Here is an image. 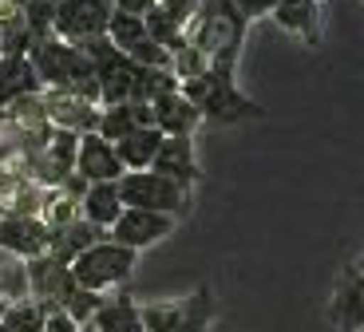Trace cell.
I'll use <instances>...</instances> for the list:
<instances>
[{
    "mask_svg": "<svg viewBox=\"0 0 364 332\" xmlns=\"http://www.w3.org/2000/svg\"><path fill=\"white\" fill-rule=\"evenodd\" d=\"M242 40H246V20L230 0H202L194 20L186 24V44H194L210 68L222 72H234Z\"/></svg>",
    "mask_w": 364,
    "mask_h": 332,
    "instance_id": "cell-1",
    "label": "cell"
},
{
    "mask_svg": "<svg viewBox=\"0 0 364 332\" xmlns=\"http://www.w3.org/2000/svg\"><path fill=\"white\" fill-rule=\"evenodd\" d=\"M32 72H36L40 83H48L52 91L60 95H72V99H83V103H100V83H95V68L91 60L80 52L75 44H64V40H40L28 55Z\"/></svg>",
    "mask_w": 364,
    "mask_h": 332,
    "instance_id": "cell-2",
    "label": "cell"
},
{
    "mask_svg": "<svg viewBox=\"0 0 364 332\" xmlns=\"http://www.w3.org/2000/svg\"><path fill=\"white\" fill-rule=\"evenodd\" d=\"M178 91L194 103L202 119H218V123H237V119H250V115H262L250 95H242L234 72H222V68H206L202 75L178 83Z\"/></svg>",
    "mask_w": 364,
    "mask_h": 332,
    "instance_id": "cell-3",
    "label": "cell"
},
{
    "mask_svg": "<svg viewBox=\"0 0 364 332\" xmlns=\"http://www.w3.org/2000/svg\"><path fill=\"white\" fill-rule=\"evenodd\" d=\"M119 198L131 210H155V214H166L174 222L191 210V190H182L178 182L163 178L155 171H127L119 178Z\"/></svg>",
    "mask_w": 364,
    "mask_h": 332,
    "instance_id": "cell-4",
    "label": "cell"
},
{
    "mask_svg": "<svg viewBox=\"0 0 364 332\" xmlns=\"http://www.w3.org/2000/svg\"><path fill=\"white\" fill-rule=\"evenodd\" d=\"M135 257H139L135 250H123V245H115L111 237H103V242H95L91 250H83L68 269H72V277H75L80 289L103 293V289H115V285H123V281L131 277Z\"/></svg>",
    "mask_w": 364,
    "mask_h": 332,
    "instance_id": "cell-5",
    "label": "cell"
},
{
    "mask_svg": "<svg viewBox=\"0 0 364 332\" xmlns=\"http://www.w3.org/2000/svg\"><path fill=\"white\" fill-rule=\"evenodd\" d=\"M146 332H206L218 316V305L210 289L202 285L198 293L182 296V301H155V305H139Z\"/></svg>",
    "mask_w": 364,
    "mask_h": 332,
    "instance_id": "cell-6",
    "label": "cell"
},
{
    "mask_svg": "<svg viewBox=\"0 0 364 332\" xmlns=\"http://www.w3.org/2000/svg\"><path fill=\"white\" fill-rule=\"evenodd\" d=\"M115 12L111 0H55L52 12V36L64 44H87L107 36V20Z\"/></svg>",
    "mask_w": 364,
    "mask_h": 332,
    "instance_id": "cell-7",
    "label": "cell"
},
{
    "mask_svg": "<svg viewBox=\"0 0 364 332\" xmlns=\"http://www.w3.org/2000/svg\"><path fill=\"white\" fill-rule=\"evenodd\" d=\"M107 40L115 52H123L131 63L139 68H166L171 72V55L146 36V24L143 16H131V12H111L107 20Z\"/></svg>",
    "mask_w": 364,
    "mask_h": 332,
    "instance_id": "cell-8",
    "label": "cell"
},
{
    "mask_svg": "<svg viewBox=\"0 0 364 332\" xmlns=\"http://www.w3.org/2000/svg\"><path fill=\"white\" fill-rule=\"evenodd\" d=\"M174 218H166V214H155V210H131V206H123V214L115 218V225L107 230V237L115 245H123V250H146V245H155V242H163V237H171V230H174Z\"/></svg>",
    "mask_w": 364,
    "mask_h": 332,
    "instance_id": "cell-9",
    "label": "cell"
},
{
    "mask_svg": "<svg viewBox=\"0 0 364 332\" xmlns=\"http://www.w3.org/2000/svg\"><path fill=\"white\" fill-rule=\"evenodd\" d=\"M75 277L68 265H60V261H52L44 253V257L28 261V301H36V305H44L48 313H55V309L68 305V296L75 293Z\"/></svg>",
    "mask_w": 364,
    "mask_h": 332,
    "instance_id": "cell-10",
    "label": "cell"
},
{
    "mask_svg": "<svg viewBox=\"0 0 364 332\" xmlns=\"http://www.w3.org/2000/svg\"><path fill=\"white\" fill-rule=\"evenodd\" d=\"M328 321L337 332H364V273L345 265L328 296Z\"/></svg>",
    "mask_w": 364,
    "mask_h": 332,
    "instance_id": "cell-11",
    "label": "cell"
},
{
    "mask_svg": "<svg viewBox=\"0 0 364 332\" xmlns=\"http://www.w3.org/2000/svg\"><path fill=\"white\" fill-rule=\"evenodd\" d=\"M72 174L83 178L87 186H95V182H119L127 171H123L115 146L91 131V135H80V143H75V171Z\"/></svg>",
    "mask_w": 364,
    "mask_h": 332,
    "instance_id": "cell-12",
    "label": "cell"
},
{
    "mask_svg": "<svg viewBox=\"0 0 364 332\" xmlns=\"http://www.w3.org/2000/svg\"><path fill=\"white\" fill-rule=\"evenodd\" d=\"M151 171L163 174V178L178 182L182 190H191L198 182V159H194V139L191 135H163V146H159Z\"/></svg>",
    "mask_w": 364,
    "mask_h": 332,
    "instance_id": "cell-13",
    "label": "cell"
},
{
    "mask_svg": "<svg viewBox=\"0 0 364 332\" xmlns=\"http://www.w3.org/2000/svg\"><path fill=\"white\" fill-rule=\"evenodd\" d=\"M269 16L282 32L297 36L301 44L321 48V0H277Z\"/></svg>",
    "mask_w": 364,
    "mask_h": 332,
    "instance_id": "cell-14",
    "label": "cell"
},
{
    "mask_svg": "<svg viewBox=\"0 0 364 332\" xmlns=\"http://www.w3.org/2000/svg\"><path fill=\"white\" fill-rule=\"evenodd\" d=\"M48 225L40 222V218H4L0 222V250L12 253V257H28L36 261L48 253Z\"/></svg>",
    "mask_w": 364,
    "mask_h": 332,
    "instance_id": "cell-15",
    "label": "cell"
},
{
    "mask_svg": "<svg viewBox=\"0 0 364 332\" xmlns=\"http://www.w3.org/2000/svg\"><path fill=\"white\" fill-rule=\"evenodd\" d=\"M151 115H155V127L163 131V135H194V127L202 123V115L194 111V103L182 95L178 87L151 99Z\"/></svg>",
    "mask_w": 364,
    "mask_h": 332,
    "instance_id": "cell-16",
    "label": "cell"
},
{
    "mask_svg": "<svg viewBox=\"0 0 364 332\" xmlns=\"http://www.w3.org/2000/svg\"><path fill=\"white\" fill-rule=\"evenodd\" d=\"M103 237H107V230H95L91 222L75 218V222L52 230V237H48V257L60 261V265H72V261L80 257L83 250H91V245L103 242Z\"/></svg>",
    "mask_w": 364,
    "mask_h": 332,
    "instance_id": "cell-17",
    "label": "cell"
},
{
    "mask_svg": "<svg viewBox=\"0 0 364 332\" xmlns=\"http://www.w3.org/2000/svg\"><path fill=\"white\" fill-rule=\"evenodd\" d=\"M139 127H155V115H151V103H115V107L100 111V123H95V135L107 139L111 146L123 135L139 131Z\"/></svg>",
    "mask_w": 364,
    "mask_h": 332,
    "instance_id": "cell-18",
    "label": "cell"
},
{
    "mask_svg": "<svg viewBox=\"0 0 364 332\" xmlns=\"http://www.w3.org/2000/svg\"><path fill=\"white\" fill-rule=\"evenodd\" d=\"M119 214H123L119 182H95V186L83 190V198H80V218L83 222H91L95 230H111Z\"/></svg>",
    "mask_w": 364,
    "mask_h": 332,
    "instance_id": "cell-19",
    "label": "cell"
},
{
    "mask_svg": "<svg viewBox=\"0 0 364 332\" xmlns=\"http://www.w3.org/2000/svg\"><path fill=\"white\" fill-rule=\"evenodd\" d=\"M159 146H163V131H159V127H139V131L119 139L115 154H119V162H123V171H151Z\"/></svg>",
    "mask_w": 364,
    "mask_h": 332,
    "instance_id": "cell-20",
    "label": "cell"
},
{
    "mask_svg": "<svg viewBox=\"0 0 364 332\" xmlns=\"http://www.w3.org/2000/svg\"><path fill=\"white\" fill-rule=\"evenodd\" d=\"M36 87H40V80L32 72L28 55H0V107L20 103V99L32 95Z\"/></svg>",
    "mask_w": 364,
    "mask_h": 332,
    "instance_id": "cell-21",
    "label": "cell"
},
{
    "mask_svg": "<svg viewBox=\"0 0 364 332\" xmlns=\"http://www.w3.org/2000/svg\"><path fill=\"white\" fill-rule=\"evenodd\" d=\"M91 328L95 332H146L143 316H139V305L131 296H103V305L91 316Z\"/></svg>",
    "mask_w": 364,
    "mask_h": 332,
    "instance_id": "cell-22",
    "label": "cell"
},
{
    "mask_svg": "<svg viewBox=\"0 0 364 332\" xmlns=\"http://www.w3.org/2000/svg\"><path fill=\"white\" fill-rule=\"evenodd\" d=\"M48 119H55L60 131L91 135L95 123H100V111L91 107V103H83V99H72V95H60V91H55V95L48 99Z\"/></svg>",
    "mask_w": 364,
    "mask_h": 332,
    "instance_id": "cell-23",
    "label": "cell"
},
{
    "mask_svg": "<svg viewBox=\"0 0 364 332\" xmlns=\"http://www.w3.org/2000/svg\"><path fill=\"white\" fill-rule=\"evenodd\" d=\"M143 24H146V36L155 40V44L163 48L166 55H171V52H178V48L186 44V24H182V20H174L171 12H163L159 4H155L151 12H146V16H143Z\"/></svg>",
    "mask_w": 364,
    "mask_h": 332,
    "instance_id": "cell-24",
    "label": "cell"
},
{
    "mask_svg": "<svg viewBox=\"0 0 364 332\" xmlns=\"http://www.w3.org/2000/svg\"><path fill=\"white\" fill-rule=\"evenodd\" d=\"M48 309L36 305V301H16V305H4V316H0V328L4 332H40L44 328Z\"/></svg>",
    "mask_w": 364,
    "mask_h": 332,
    "instance_id": "cell-25",
    "label": "cell"
},
{
    "mask_svg": "<svg viewBox=\"0 0 364 332\" xmlns=\"http://www.w3.org/2000/svg\"><path fill=\"white\" fill-rule=\"evenodd\" d=\"M100 305H103V296H100V293H87V289H75V293L68 296L64 313L72 316V321L80 324V328H83V324H87L91 316H95V309H100Z\"/></svg>",
    "mask_w": 364,
    "mask_h": 332,
    "instance_id": "cell-26",
    "label": "cell"
},
{
    "mask_svg": "<svg viewBox=\"0 0 364 332\" xmlns=\"http://www.w3.org/2000/svg\"><path fill=\"white\" fill-rule=\"evenodd\" d=\"M198 4H202V0H159V9L171 12V16H174V20H182V24H191V20H194Z\"/></svg>",
    "mask_w": 364,
    "mask_h": 332,
    "instance_id": "cell-27",
    "label": "cell"
},
{
    "mask_svg": "<svg viewBox=\"0 0 364 332\" xmlns=\"http://www.w3.org/2000/svg\"><path fill=\"white\" fill-rule=\"evenodd\" d=\"M230 4H234L237 12H242V20H257V16H265V12H273V4H277V0H230Z\"/></svg>",
    "mask_w": 364,
    "mask_h": 332,
    "instance_id": "cell-28",
    "label": "cell"
},
{
    "mask_svg": "<svg viewBox=\"0 0 364 332\" xmlns=\"http://www.w3.org/2000/svg\"><path fill=\"white\" fill-rule=\"evenodd\" d=\"M40 332H80V324H75L64 309H55V313L44 316V328H40Z\"/></svg>",
    "mask_w": 364,
    "mask_h": 332,
    "instance_id": "cell-29",
    "label": "cell"
},
{
    "mask_svg": "<svg viewBox=\"0 0 364 332\" xmlns=\"http://www.w3.org/2000/svg\"><path fill=\"white\" fill-rule=\"evenodd\" d=\"M115 12H131V16H146V12L155 9L159 0H111Z\"/></svg>",
    "mask_w": 364,
    "mask_h": 332,
    "instance_id": "cell-30",
    "label": "cell"
},
{
    "mask_svg": "<svg viewBox=\"0 0 364 332\" xmlns=\"http://www.w3.org/2000/svg\"><path fill=\"white\" fill-rule=\"evenodd\" d=\"M356 269H360V273H364V253H360V261H356Z\"/></svg>",
    "mask_w": 364,
    "mask_h": 332,
    "instance_id": "cell-31",
    "label": "cell"
},
{
    "mask_svg": "<svg viewBox=\"0 0 364 332\" xmlns=\"http://www.w3.org/2000/svg\"><path fill=\"white\" fill-rule=\"evenodd\" d=\"M80 332H95V328H91V324H83V328H80Z\"/></svg>",
    "mask_w": 364,
    "mask_h": 332,
    "instance_id": "cell-32",
    "label": "cell"
},
{
    "mask_svg": "<svg viewBox=\"0 0 364 332\" xmlns=\"http://www.w3.org/2000/svg\"><path fill=\"white\" fill-rule=\"evenodd\" d=\"M0 305H4V285H0Z\"/></svg>",
    "mask_w": 364,
    "mask_h": 332,
    "instance_id": "cell-33",
    "label": "cell"
},
{
    "mask_svg": "<svg viewBox=\"0 0 364 332\" xmlns=\"http://www.w3.org/2000/svg\"><path fill=\"white\" fill-rule=\"evenodd\" d=\"M0 316H4V305H0Z\"/></svg>",
    "mask_w": 364,
    "mask_h": 332,
    "instance_id": "cell-34",
    "label": "cell"
}]
</instances>
